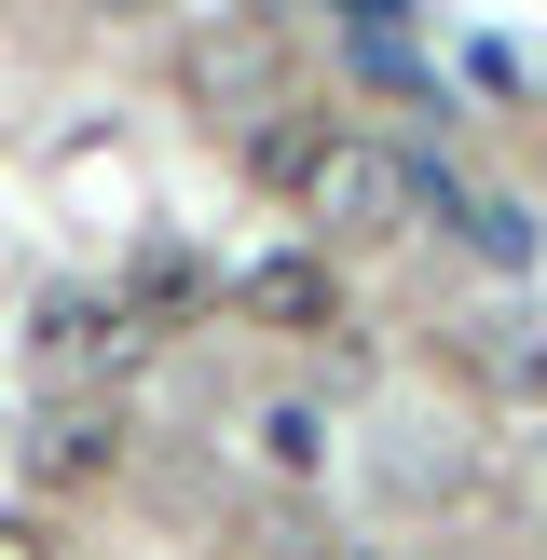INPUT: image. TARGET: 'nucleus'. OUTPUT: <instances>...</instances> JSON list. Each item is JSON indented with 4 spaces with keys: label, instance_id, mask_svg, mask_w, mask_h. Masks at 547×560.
<instances>
[{
    "label": "nucleus",
    "instance_id": "obj_3",
    "mask_svg": "<svg viewBox=\"0 0 547 560\" xmlns=\"http://www.w3.org/2000/svg\"><path fill=\"white\" fill-rule=\"evenodd\" d=\"M233 301L260 328H288V342H328V328H342V273L315 260V246H288V260H246L233 273Z\"/></svg>",
    "mask_w": 547,
    "mask_h": 560
},
{
    "label": "nucleus",
    "instance_id": "obj_7",
    "mask_svg": "<svg viewBox=\"0 0 547 560\" xmlns=\"http://www.w3.org/2000/svg\"><path fill=\"white\" fill-rule=\"evenodd\" d=\"M383 492H397V506H452V492H465V438H452V424H397Z\"/></svg>",
    "mask_w": 547,
    "mask_h": 560
},
{
    "label": "nucleus",
    "instance_id": "obj_2",
    "mask_svg": "<svg viewBox=\"0 0 547 560\" xmlns=\"http://www.w3.org/2000/svg\"><path fill=\"white\" fill-rule=\"evenodd\" d=\"M178 82L206 109H233V124H274V109H288V42H274V27H206V42L178 55Z\"/></svg>",
    "mask_w": 547,
    "mask_h": 560
},
{
    "label": "nucleus",
    "instance_id": "obj_9",
    "mask_svg": "<svg viewBox=\"0 0 547 560\" xmlns=\"http://www.w3.org/2000/svg\"><path fill=\"white\" fill-rule=\"evenodd\" d=\"M260 438H274V465H288V479H315V465H328V424H315L301 397H274V410H260Z\"/></svg>",
    "mask_w": 547,
    "mask_h": 560
},
{
    "label": "nucleus",
    "instance_id": "obj_5",
    "mask_svg": "<svg viewBox=\"0 0 547 560\" xmlns=\"http://www.w3.org/2000/svg\"><path fill=\"white\" fill-rule=\"evenodd\" d=\"M109 465H124V410H96V397H69L42 438H27V479H55V492L109 479Z\"/></svg>",
    "mask_w": 547,
    "mask_h": 560
},
{
    "label": "nucleus",
    "instance_id": "obj_8",
    "mask_svg": "<svg viewBox=\"0 0 547 560\" xmlns=\"http://www.w3.org/2000/svg\"><path fill=\"white\" fill-rule=\"evenodd\" d=\"M246 560H342V534H328L301 492H260V506H246Z\"/></svg>",
    "mask_w": 547,
    "mask_h": 560
},
{
    "label": "nucleus",
    "instance_id": "obj_6",
    "mask_svg": "<svg viewBox=\"0 0 547 560\" xmlns=\"http://www.w3.org/2000/svg\"><path fill=\"white\" fill-rule=\"evenodd\" d=\"M124 355H137L124 301H42V370L55 383H96V370H124Z\"/></svg>",
    "mask_w": 547,
    "mask_h": 560
},
{
    "label": "nucleus",
    "instance_id": "obj_11",
    "mask_svg": "<svg viewBox=\"0 0 547 560\" xmlns=\"http://www.w3.org/2000/svg\"><path fill=\"white\" fill-rule=\"evenodd\" d=\"M342 560H356V547H342Z\"/></svg>",
    "mask_w": 547,
    "mask_h": 560
},
{
    "label": "nucleus",
    "instance_id": "obj_10",
    "mask_svg": "<svg viewBox=\"0 0 547 560\" xmlns=\"http://www.w3.org/2000/svg\"><path fill=\"white\" fill-rule=\"evenodd\" d=\"M0 560H55V534L42 520H0Z\"/></svg>",
    "mask_w": 547,
    "mask_h": 560
},
{
    "label": "nucleus",
    "instance_id": "obj_4",
    "mask_svg": "<svg viewBox=\"0 0 547 560\" xmlns=\"http://www.w3.org/2000/svg\"><path fill=\"white\" fill-rule=\"evenodd\" d=\"M465 370H479L492 410L547 424V315H492V328H465Z\"/></svg>",
    "mask_w": 547,
    "mask_h": 560
},
{
    "label": "nucleus",
    "instance_id": "obj_1",
    "mask_svg": "<svg viewBox=\"0 0 547 560\" xmlns=\"http://www.w3.org/2000/svg\"><path fill=\"white\" fill-rule=\"evenodd\" d=\"M288 206L315 219V260H328V246H383V233L410 219V164L383 151V137H356V124H315V151H301Z\"/></svg>",
    "mask_w": 547,
    "mask_h": 560
}]
</instances>
